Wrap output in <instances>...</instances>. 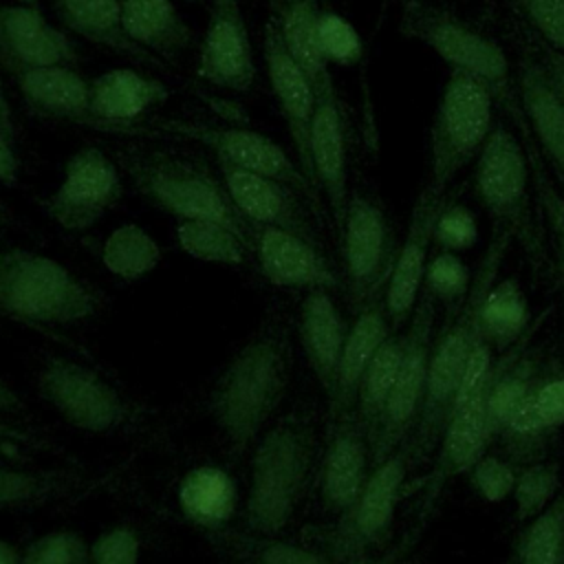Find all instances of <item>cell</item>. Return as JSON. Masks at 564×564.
I'll list each match as a JSON object with an SVG mask.
<instances>
[{
  "mask_svg": "<svg viewBox=\"0 0 564 564\" xmlns=\"http://www.w3.org/2000/svg\"><path fill=\"white\" fill-rule=\"evenodd\" d=\"M110 132H126V134L145 132V134H167V137L189 139L207 148L223 165H234L240 170H249V172H258V174L284 181L300 192H313V185L304 176L302 167L291 161L284 148L256 130L212 126L194 119H150V121H132L126 126H117Z\"/></svg>",
  "mask_w": 564,
  "mask_h": 564,
  "instance_id": "30bf717a",
  "label": "cell"
},
{
  "mask_svg": "<svg viewBox=\"0 0 564 564\" xmlns=\"http://www.w3.org/2000/svg\"><path fill=\"white\" fill-rule=\"evenodd\" d=\"M403 350H405V335L392 333L379 346V350L370 359V364L359 381L357 399H355V412H357L355 421L361 425L368 441H372L379 419L383 414V408L388 403L394 377H397L401 359H403Z\"/></svg>",
  "mask_w": 564,
  "mask_h": 564,
  "instance_id": "e575fe53",
  "label": "cell"
},
{
  "mask_svg": "<svg viewBox=\"0 0 564 564\" xmlns=\"http://www.w3.org/2000/svg\"><path fill=\"white\" fill-rule=\"evenodd\" d=\"M441 194L443 192L434 189L432 185H427L419 194L412 207L405 240L392 260L388 282H386V295H383V306H386L392 333H399L405 326V322H410L412 311L423 291V278L427 269V249L432 245L434 223L438 212L445 205Z\"/></svg>",
  "mask_w": 564,
  "mask_h": 564,
  "instance_id": "e0dca14e",
  "label": "cell"
},
{
  "mask_svg": "<svg viewBox=\"0 0 564 564\" xmlns=\"http://www.w3.org/2000/svg\"><path fill=\"white\" fill-rule=\"evenodd\" d=\"M20 408V399L18 394L4 383L0 381V414L2 412H11V410H18Z\"/></svg>",
  "mask_w": 564,
  "mask_h": 564,
  "instance_id": "11a10c76",
  "label": "cell"
},
{
  "mask_svg": "<svg viewBox=\"0 0 564 564\" xmlns=\"http://www.w3.org/2000/svg\"><path fill=\"white\" fill-rule=\"evenodd\" d=\"M471 487L487 502H502L511 496L518 469L511 460L496 454H482L467 471Z\"/></svg>",
  "mask_w": 564,
  "mask_h": 564,
  "instance_id": "7bdbcfd3",
  "label": "cell"
},
{
  "mask_svg": "<svg viewBox=\"0 0 564 564\" xmlns=\"http://www.w3.org/2000/svg\"><path fill=\"white\" fill-rule=\"evenodd\" d=\"M262 53H264L269 86L284 117L286 130L291 134L297 165L302 167L304 176L315 189L313 167H311V128H313V115L317 106V93L311 79L304 75V70L293 62V57L284 48L273 18L264 29Z\"/></svg>",
  "mask_w": 564,
  "mask_h": 564,
  "instance_id": "ac0fdd59",
  "label": "cell"
},
{
  "mask_svg": "<svg viewBox=\"0 0 564 564\" xmlns=\"http://www.w3.org/2000/svg\"><path fill=\"white\" fill-rule=\"evenodd\" d=\"M123 183L115 161L99 148H79L64 165V178L46 198V214L68 231L90 229L121 198Z\"/></svg>",
  "mask_w": 564,
  "mask_h": 564,
  "instance_id": "5bb4252c",
  "label": "cell"
},
{
  "mask_svg": "<svg viewBox=\"0 0 564 564\" xmlns=\"http://www.w3.org/2000/svg\"><path fill=\"white\" fill-rule=\"evenodd\" d=\"M141 542L132 527H112L88 546L86 564H139Z\"/></svg>",
  "mask_w": 564,
  "mask_h": 564,
  "instance_id": "7dc6e473",
  "label": "cell"
},
{
  "mask_svg": "<svg viewBox=\"0 0 564 564\" xmlns=\"http://www.w3.org/2000/svg\"><path fill=\"white\" fill-rule=\"evenodd\" d=\"M126 35L156 59L174 62L192 44V29L172 0H121Z\"/></svg>",
  "mask_w": 564,
  "mask_h": 564,
  "instance_id": "f1b7e54d",
  "label": "cell"
},
{
  "mask_svg": "<svg viewBox=\"0 0 564 564\" xmlns=\"http://www.w3.org/2000/svg\"><path fill=\"white\" fill-rule=\"evenodd\" d=\"M471 286V273L458 253L441 251L436 253L425 269L423 289L449 311L463 304Z\"/></svg>",
  "mask_w": 564,
  "mask_h": 564,
  "instance_id": "ab89813d",
  "label": "cell"
},
{
  "mask_svg": "<svg viewBox=\"0 0 564 564\" xmlns=\"http://www.w3.org/2000/svg\"><path fill=\"white\" fill-rule=\"evenodd\" d=\"M494 361L496 359L491 346L480 337L436 445V458L425 480L427 505L436 500V496L454 476L467 474L469 467L489 447L487 401L494 381Z\"/></svg>",
  "mask_w": 564,
  "mask_h": 564,
  "instance_id": "ba28073f",
  "label": "cell"
},
{
  "mask_svg": "<svg viewBox=\"0 0 564 564\" xmlns=\"http://www.w3.org/2000/svg\"><path fill=\"white\" fill-rule=\"evenodd\" d=\"M0 430H2V425H0Z\"/></svg>",
  "mask_w": 564,
  "mask_h": 564,
  "instance_id": "6125c7cd",
  "label": "cell"
},
{
  "mask_svg": "<svg viewBox=\"0 0 564 564\" xmlns=\"http://www.w3.org/2000/svg\"><path fill=\"white\" fill-rule=\"evenodd\" d=\"M57 20L75 35L130 57L145 66H163L161 59L139 48L123 31L121 0H53Z\"/></svg>",
  "mask_w": 564,
  "mask_h": 564,
  "instance_id": "f546056e",
  "label": "cell"
},
{
  "mask_svg": "<svg viewBox=\"0 0 564 564\" xmlns=\"http://www.w3.org/2000/svg\"><path fill=\"white\" fill-rule=\"evenodd\" d=\"M511 234L505 227L494 229L491 240L478 262L476 273L471 275V286L460 306L452 311L445 328L432 344L430 364H427V383L425 399L414 425V436L408 449V458L423 460L430 456L445 430L454 401L458 397L465 370L469 366L471 352L480 335V306L487 291L494 286L505 253L511 242Z\"/></svg>",
  "mask_w": 564,
  "mask_h": 564,
  "instance_id": "6da1fadb",
  "label": "cell"
},
{
  "mask_svg": "<svg viewBox=\"0 0 564 564\" xmlns=\"http://www.w3.org/2000/svg\"><path fill=\"white\" fill-rule=\"evenodd\" d=\"M42 399L73 427L90 434L117 430L128 419L123 397L93 368L68 359H48L37 375Z\"/></svg>",
  "mask_w": 564,
  "mask_h": 564,
  "instance_id": "7c38bea8",
  "label": "cell"
},
{
  "mask_svg": "<svg viewBox=\"0 0 564 564\" xmlns=\"http://www.w3.org/2000/svg\"><path fill=\"white\" fill-rule=\"evenodd\" d=\"M176 238L185 253L203 262L240 264L249 249L240 234L216 220H181Z\"/></svg>",
  "mask_w": 564,
  "mask_h": 564,
  "instance_id": "8d00e7d4",
  "label": "cell"
},
{
  "mask_svg": "<svg viewBox=\"0 0 564 564\" xmlns=\"http://www.w3.org/2000/svg\"><path fill=\"white\" fill-rule=\"evenodd\" d=\"M313 456L315 438L302 421H282L260 436L245 498V524L251 533L275 538L293 520L308 487Z\"/></svg>",
  "mask_w": 564,
  "mask_h": 564,
  "instance_id": "277c9868",
  "label": "cell"
},
{
  "mask_svg": "<svg viewBox=\"0 0 564 564\" xmlns=\"http://www.w3.org/2000/svg\"><path fill=\"white\" fill-rule=\"evenodd\" d=\"M319 7L317 0H282L280 13L273 18L284 48L293 62L311 79L317 95L333 93L335 84L319 46Z\"/></svg>",
  "mask_w": 564,
  "mask_h": 564,
  "instance_id": "1f68e13d",
  "label": "cell"
},
{
  "mask_svg": "<svg viewBox=\"0 0 564 564\" xmlns=\"http://www.w3.org/2000/svg\"><path fill=\"white\" fill-rule=\"evenodd\" d=\"M527 401L540 427L553 436L564 425V375L544 368Z\"/></svg>",
  "mask_w": 564,
  "mask_h": 564,
  "instance_id": "f6af8a7d",
  "label": "cell"
},
{
  "mask_svg": "<svg viewBox=\"0 0 564 564\" xmlns=\"http://www.w3.org/2000/svg\"><path fill=\"white\" fill-rule=\"evenodd\" d=\"M15 2H20V4H31V7H37V2H40V0H15Z\"/></svg>",
  "mask_w": 564,
  "mask_h": 564,
  "instance_id": "91938a15",
  "label": "cell"
},
{
  "mask_svg": "<svg viewBox=\"0 0 564 564\" xmlns=\"http://www.w3.org/2000/svg\"><path fill=\"white\" fill-rule=\"evenodd\" d=\"M7 70L33 110L73 123L88 117L90 79L75 66H7Z\"/></svg>",
  "mask_w": 564,
  "mask_h": 564,
  "instance_id": "83f0119b",
  "label": "cell"
},
{
  "mask_svg": "<svg viewBox=\"0 0 564 564\" xmlns=\"http://www.w3.org/2000/svg\"><path fill=\"white\" fill-rule=\"evenodd\" d=\"M22 553L7 540H0V564H20Z\"/></svg>",
  "mask_w": 564,
  "mask_h": 564,
  "instance_id": "9f6ffc18",
  "label": "cell"
},
{
  "mask_svg": "<svg viewBox=\"0 0 564 564\" xmlns=\"http://www.w3.org/2000/svg\"><path fill=\"white\" fill-rule=\"evenodd\" d=\"M249 249H253L262 275L282 289H333L337 275L313 240L286 229L251 225Z\"/></svg>",
  "mask_w": 564,
  "mask_h": 564,
  "instance_id": "d6986e66",
  "label": "cell"
},
{
  "mask_svg": "<svg viewBox=\"0 0 564 564\" xmlns=\"http://www.w3.org/2000/svg\"><path fill=\"white\" fill-rule=\"evenodd\" d=\"M176 500L181 513L194 527L220 529L238 511V487L225 469L200 465L181 478Z\"/></svg>",
  "mask_w": 564,
  "mask_h": 564,
  "instance_id": "4dcf8cb0",
  "label": "cell"
},
{
  "mask_svg": "<svg viewBox=\"0 0 564 564\" xmlns=\"http://www.w3.org/2000/svg\"><path fill=\"white\" fill-rule=\"evenodd\" d=\"M560 491V469L553 460H535L518 471L511 498L518 522H529L542 513Z\"/></svg>",
  "mask_w": 564,
  "mask_h": 564,
  "instance_id": "f35d334b",
  "label": "cell"
},
{
  "mask_svg": "<svg viewBox=\"0 0 564 564\" xmlns=\"http://www.w3.org/2000/svg\"><path fill=\"white\" fill-rule=\"evenodd\" d=\"M88 546L77 531L57 529L33 540L20 564H86Z\"/></svg>",
  "mask_w": 564,
  "mask_h": 564,
  "instance_id": "b9f144b4",
  "label": "cell"
},
{
  "mask_svg": "<svg viewBox=\"0 0 564 564\" xmlns=\"http://www.w3.org/2000/svg\"><path fill=\"white\" fill-rule=\"evenodd\" d=\"M319 46L324 59L337 66H355L364 55V42L359 31L335 11H319L317 20Z\"/></svg>",
  "mask_w": 564,
  "mask_h": 564,
  "instance_id": "60d3db41",
  "label": "cell"
},
{
  "mask_svg": "<svg viewBox=\"0 0 564 564\" xmlns=\"http://www.w3.org/2000/svg\"><path fill=\"white\" fill-rule=\"evenodd\" d=\"M372 471V449L357 421H341L333 432L319 471L322 505L344 513L361 494Z\"/></svg>",
  "mask_w": 564,
  "mask_h": 564,
  "instance_id": "cb8c5ba5",
  "label": "cell"
},
{
  "mask_svg": "<svg viewBox=\"0 0 564 564\" xmlns=\"http://www.w3.org/2000/svg\"><path fill=\"white\" fill-rule=\"evenodd\" d=\"M390 335L392 326L383 302L375 297L368 300L359 311L357 319L352 322V326H348V335L344 341L337 379L330 394V405L337 416H348L355 410L359 381L370 359Z\"/></svg>",
  "mask_w": 564,
  "mask_h": 564,
  "instance_id": "4316f807",
  "label": "cell"
},
{
  "mask_svg": "<svg viewBox=\"0 0 564 564\" xmlns=\"http://www.w3.org/2000/svg\"><path fill=\"white\" fill-rule=\"evenodd\" d=\"M297 317V333L304 357L322 390L330 399L344 341L348 335L346 319L326 289L308 291L300 304Z\"/></svg>",
  "mask_w": 564,
  "mask_h": 564,
  "instance_id": "d4e9b609",
  "label": "cell"
},
{
  "mask_svg": "<svg viewBox=\"0 0 564 564\" xmlns=\"http://www.w3.org/2000/svg\"><path fill=\"white\" fill-rule=\"evenodd\" d=\"M434 317H436V300L423 289L419 302L412 311L405 335V350L394 377L388 403L370 441L372 449V467L397 449L405 447L403 441L414 430L419 421V412L425 399L427 383V364L434 344Z\"/></svg>",
  "mask_w": 564,
  "mask_h": 564,
  "instance_id": "8fae6325",
  "label": "cell"
},
{
  "mask_svg": "<svg viewBox=\"0 0 564 564\" xmlns=\"http://www.w3.org/2000/svg\"><path fill=\"white\" fill-rule=\"evenodd\" d=\"M516 557L518 564H564V491L520 531Z\"/></svg>",
  "mask_w": 564,
  "mask_h": 564,
  "instance_id": "74e56055",
  "label": "cell"
},
{
  "mask_svg": "<svg viewBox=\"0 0 564 564\" xmlns=\"http://www.w3.org/2000/svg\"><path fill=\"white\" fill-rule=\"evenodd\" d=\"M529 165H531V181L535 187V194L542 203V209L546 212L551 234L557 249V264L564 269V192L553 183V178L546 174L544 163L540 161V152L531 145L529 150Z\"/></svg>",
  "mask_w": 564,
  "mask_h": 564,
  "instance_id": "bcb514c9",
  "label": "cell"
},
{
  "mask_svg": "<svg viewBox=\"0 0 564 564\" xmlns=\"http://www.w3.org/2000/svg\"><path fill=\"white\" fill-rule=\"evenodd\" d=\"M289 386V359L280 337L264 333L247 341L225 366L212 397L209 412L234 452L249 449Z\"/></svg>",
  "mask_w": 564,
  "mask_h": 564,
  "instance_id": "7a4b0ae2",
  "label": "cell"
},
{
  "mask_svg": "<svg viewBox=\"0 0 564 564\" xmlns=\"http://www.w3.org/2000/svg\"><path fill=\"white\" fill-rule=\"evenodd\" d=\"M258 564H333V562L313 549L269 538L258 549Z\"/></svg>",
  "mask_w": 564,
  "mask_h": 564,
  "instance_id": "681fc988",
  "label": "cell"
},
{
  "mask_svg": "<svg viewBox=\"0 0 564 564\" xmlns=\"http://www.w3.org/2000/svg\"><path fill=\"white\" fill-rule=\"evenodd\" d=\"M18 172H20V163L13 152V143L0 128V181L7 185H15Z\"/></svg>",
  "mask_w": 564,
  "mask_h": 564,
  "instance_id": "816d5d0a",
  "label": "cell"
},
{
  "mask_svg": "<svg viewBox=\"0 0 564 564\" xmlns=\"http://www.w3.org/2000/svg\"><path fill=\"white\" fill-rule=\"evenodd\" d=\"M531 328V308L518 280L496 282L480 306V335L498 355L518 344Z\"/></svg>",
  "mask_w": 564,
  "mask_h": 564,
  "instance_id": "d6a6232c",
  "label": "cell"
},
{
  "mask_svg": "<svg viewBox=\"0 0 564 564\" xmlns=\"http://www.w3.org/2000/svg\"><path fill=\"white\" fill-rule=\"evenodd\" d=\"M0 128L13 141V115H11V106L7 101V93H4L2 79H0Z\"/></svg>",
  "mask_w": 564,
  "mask_h": 564,
  "instance_id": "db71d44e",
  "label": "cell"
},
{
  "mask_svg": "<svg viewBox=\"0 0 564 564\" xmlns=\"http://www.w3.org/2000/svg\"><path fill=\"white\" fill-rule=\"evenodd\" d=\"M341 258L355 302H368L388 280L392 267V236L379 205L355 194L341 223Z\"/></svg>",
  "mask_w": 564,
  "mask_h": 564,
  "instance_id": "9a60e30c",
  "label": "cell"
},
{
  "mask_svg": "<svg viewBox=\"0 0 564 564\" xmlns=\"http://www.w3.org/2000/svg\"><path fill=\"white\" fill-rule=\"evenodd\" d=\"M2 66H77L73 40L51 24L37 7L0 4Z\"/></svg>",
  "mask_w": 564,
  "mask_h": 564,
  "instance_id": "ffe728a7",
  "label": "cell"
},
{
  "mask_svg": "<svg viewBox=\"0 0 564 564\" xmlns=\"http://www.w3.org/2000/svg\"><path fill=\"white\" fill-rule=\"evenodd\" d=\"M185 2H198V0H185Z\"/></svg>",
  "mask_w": 564,
  "mask_h": 564,
  "instance_id": "94428289",
  "label": "cell"
},
{
  "mask_svg": "<svg viewBox=\"0 0 564 564\" xmlns=\"http://www.w3.org/2000/svg\"><path fill=\"white\" fill-rule=\"evenodd\" d=\"M117 159L137 194L156 209L178 220L223 223L249 245L251 225L236 209L223 178L203 163L159 150H123Z\"/></svg>",
  "mask_w": 564,
  "mask_h": 564,
  "instance_id": "3957f363",
  "label": "cell"
},
{
  "mask_svg": "<svg viewBox=\"0 0 564 564\" xmlns=\"http://www.w3.org/2000/svg\"><path fill=\"white\" fill-rule=\"evenodd\" d=\"M408 471V449L401 447L386 460L377 463L355 502L341 513L333 538V557L350 562L361 557L370 546L386 540L397 502L401 498Z\"/></svg>",
  "mask_w": 564,
  "mask_h": 564,
  "instance_id": "4fadbf2b",
  "label": "cell"
},
{
  "mask_svg": "<svg viewBox=\"0 0 564 564\" xmlns=\"http://www.w3.org/2000/svg\"><path fill=\"white\" fill-rule=\"evenodd\" d=\"M494 95L467 73L452 70L443 86L432 130H430V170L432 187L445 185L471 163L494 130Z\"/></svg>",
  "mask_w": 564,
  "mask_h": 564,
  "instance_id": "52a82bcc",
  "label": "cell"
},
{
  "mask_svg": "<svg viewBox=\"0 0 564 564\" xmlns=\"http://www.w3.org/2000/svg\"><path fill=\"white\" fill-rule=\"evenodd\" d=\"M311 167L315 187L328 200L335 223L341 227L348 207V152L346 128L337 93L317 95L311 128Z\"/></svg>",
  "mask_w": 564,
  "mask_h": 564,
  "instance_id": "603a6c76",
  "label": "cell"
},
{
  "mask_svg": "<svg viewBox=\"0 0 564 564\" xmlns=\"http://www.w3.org/2000/svg\"><path fill=\"white\" fill-rule=\"evenodd\" d=\"M557 280H560V291H562V300H564V269L557 264ZM562 328H564V313H562Z\"/></svg>",
  "mask_w": 564,
  "mask_h": 564,
  "instance_id": "6f0895ef",
  "label": "cell"
},
{
  "mask_svg": "<svg viewBox=\"0 0 564 564\" xmlns=\"http://www.w3.org/2000/svg\"><path fill=\"white\" fill-rule=\"evenodd\" d=\"M478 240V220L474 212L465 205H443L436 216L432 242L443 251L460 253L476 245Z\"/></svg>",
  "mask_w": 564,
  "mask_h": 564,
  "instance_id": "ee69618b",
  "label": "cell"
},
{
  "mask_svg": "<svg viewBox=\"0 0 564 564\" xmlns=\"http://www.w3.org/2000/svg\"><path fill=\"white\" fill-rule=\"evenodd\" d=\"M516 88L524 123H529L540 154L549 161L564 189V104L551 88L540 62L533 57L520 59Z\"/></svg>",
  "mask_w": 564,
  "mask_h": 564,
  "instance_id": "484cf974",
  "label": "cell"
},
{
  "mask_svg": "<svg viewBox=\"0 0 564 564\" xmlns=\"http://www.w3.org/2000/svg\"><path fill=\"white\" fill-rule=\"evenodd\" d=\"M538 62H540L551 88L555 90V95L564 104V53H560L551 46H542Z\"/></svg>",
  "mask_w": 564,
  "mask_h": 564,
  "instance_id": "f907efd6",
  "label": "cell"
},
{
  "mask_svg": "<svg viewBox=\"0 0 564 564\" xmlns=\"http://www.w3.org/2000/svg\"><path fill=\"white\" fill-rule=\"evenodd\" d=\"M104 267L123 280H139L161 262L159 242L139 225L126 223L110 231L101 249Z\"/></svg>",
  "mask_w": 564,
  "mask_h": 564,
  "instance_id": "d590c367",
  "label": "cell"
},
{
  "mask_svg": "<svg viewBox=\"0 0 564 564\" xmlns=\"http://www.w3.org/2000/svg\"><path fill=\"white\" fill-rule=\"evenodd\" d=\"M84 476L66 469H20L0 465V511L33 509L77 491Z\"/></svg>",
  "mask_w": 564,
  "mask_h": 564,
  "instance_id": "836d02e7",
  "label": "cell"
},
{
  "mask_svg": "<svg viewBox=\"0 0 564 564\" xmlns=\"http://www.w3.org/2000/svg\"><path fill=\"white\" fill-rule=\"evenodd\" d=\"M410 546H412V540L405 538L403 542L390 546L388 551H383L381 555H377V557H372V560H368V562H364V564H401V562L405 560Z\"/></svg>",
  "mask_w": 564,
  "mask_h": 564,
  "instance_id": "f5cc1de1",
  "label": "cell"
},
{
  "mask_svg": "<svg viewBox=\"0 0 564 564\" xmlns=\"http://www.w3.org/2000/svg\"><path fill=\"white\" fill-rule=\"evenodd\" d=\"M529 181L527 152L505 126H496L476 156L474 189L496 225L505 227L540 260V238L529 209Z\"/></svg>",
  "mask_w": 564,
  "mask_h": 564,
  "instance_id": "9c48e42d",
  "label": "cell"
},
{
  "mask_svg": "<svg viewBox=\"0 0 564 564\" xmlns=\"http://www.w3.org/2000/svg\"><path fill=\"white\" fill-rule=\"evenodd\" d=\"M220 165V178L242 218L249 225H264L293 231L313 240L311 223L295 196V187L234 165Z\"/></svg>",
  "mask_w": 564,
  "mask_h": 564,
  "instance_id": "44dd1931",
  "label": "cell"
},
{
  "mask_svg": "<svg viewBox=\"0 0 564 564\" xmlns=\"http://www.w3.org/2000/svg\"><path fill=\"white\" fill-rule=\"evenodd\" d=\"M401 33L432 48L452 70L482 82L494 101L505 106L516 123L524 128L520 99L513 90L511 66L505 51L458 15L423 0H408L401 9Z\"/></svg>",
  "mask_w": 564,
  "mask_h": 564,
  "instance_id": "5b68a950",
  "label": "cell"
},
{
  "mask_svg": "<svg viewBox=\"0 0 564 564\" xmlns=\"http://www.w3.org/2000/svg\"><path fill=\"white\" fill-rule=\"evenodd\" d=\"M167 99L170 90L156 77L132 68H110L90 79L88 117L77 123L110 132L117 126L139 121Z\"/></svg>",
  "mask_w": 564,
  "mask_h": 564,
  "instance_id": "7402d4cb",
  "label": "cell"
},
{
  "mask_svg": "<svg viewBox=\"0 0 564 564\" xmlns=\"http://www.w3.org/2000/svg\"><path fill=\"white\" fill-rule=\"evenodd\" d=\"M7 223V209H4V205H2V200H0V227Z\"/></svg>",
  "mask_w": 564,
  "mask_h": 564,
  "instance_id": "680465c9",
  "label": "cell"
},
{
  "mask_svg": "<svg viewBox=\"0 0 564 564\" xmlns=\"http://www.w3.org/2000/svg\"><path fill=\"white\" fill-rule=\"evenodd\" d=\"M196 75L229 93H247L256 79L253 46L238 0H212L196 57Z\"/></svg>",
  "mask_w": 564,
  "mask_h": 564,
  "instance_id": "2e32d148",
  "label": "cell"
},
{
  "mask_svg": "<svg viewBox=\"0 0 564 564\" xmlns=\"http://www.w3.org/2000/svg\"><path fill=\"white\" fill-rule=\"evenodd\" d=\"M546 46L564 53V0H511Z\"/></svg>",
  "mask_w": 564,
  "mask_h": 564,
  "instance_id": "c3c4849f",
  "label": "cell"
},
{
  "mask_svg": "<svg viewBox=\"0 0 564 564\" xmlns=\"http://www.w3.org/2000/svg\"><path fill=\"white\" fill-rule=\"evenodd\" d=\"M97 306V293L62 262L22 247L0 251V311L40 324H75Z\"/></svg>",
  "mask_w": 564,
  "mask_h": 564,
  "instance_id": "8992f818",
  "label": "cell"
}]
</instances>
